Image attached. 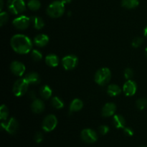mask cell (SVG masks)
<instances>
[{"mask_svg": "<svg viewBox=\"0 0 147 147\" xmlns=\"http://www.w3.org/2000/svg\"><path fill=\"white\" fill-rule=\"evenodd\" d=\"M60 1L63 3H64V4H68V3L71 2L72 0H60Z\"/></svg>", "mask_w": 147, "mask_h": 147, "instance_id": "d590c367", "label": "cell"}, {"mask_svg": "<svg viewBox=\"0 0 147 147\" xmlns=\"http://www.w3.org/2000/svg\"><path fill=\"white\" fill-rule=\"evenodd\" d=\"M1 126L9 134H14L17 132L19 127V123L14 118H10L9 120L1 122Z\"/></svg>", "mask_w": 147, "mask_h": 147, "instance_id": "52a82bcc", "label": "cell"}, {"mask_svg": "<svg viewBox=\"0 0 147 147\" xmlns=\"http://www.w3.org/2000/svg\"><path fill=\"white\" fill-rule=\"evenodd\" d=\"M0 1H1V9H1V11H2L3 5H4V4H3V0H0Z\"/></svg>", "mask_w": 147, "mask_h": 147, "instance_id": "74e56055", "label": "cell"}, {"mask_svg": "<svg viewBox=\"0 0 147 147\" xmlns=\"http://www.w3.org/2000/svg\"><path fill=\"white\" fill-rule=\"evenodd\" d=\"M52 106L56 109H63V106H64V103L62 100V99H60V98L57 97V96H55L52 98Z\"/></svg>", "mask_w": 147, "mask_h": 147, "instance_id": "cb8c5ba5", "label": "cell"}, {"mask_svg": "<svg viewBox=\"0 0 147 147\" xmlns=\"http://www.w3.org/2000/svg\"><path fill=\"white\" fill-rule=\"evenodd\" d=\"M144 36L147 38V26L146 27H145L144 31Z\"/></svg>", "mask_w": 147, "mask_h": 147, "instance_id": "8d00e7d4", "label": "cell"}, {"mask_svg": "<svg viewBox=\"0 0 147 147\" xmlns=\"http://www.w3.org/2000/svg\"><path fill=\"white\" fill-rule=\"evenodd\" d=\"M7 9L13 14H19L26 9V4L24 0H8Z\"/></svg>", "mask_w": 147, "mask_h": 147, "instance_id": "277c9868", "label": "cell"}, {"mask_svg": "<svg viewBox=\"0 0 147 147\" xmlns=\"http://www.w3.org/2000/svg\"><path fill=\"white\" fill-rule=\"evenodd\" d=\"M24 79L27 80L29 84L37 85L40 83V76L37 73H34V72H31V73L26 75Z\"/></svg>", "mask_w": 147, "mask_h": 147, "instance_id": "2e32d148", "label": "cell"}, {"mask_svg": "<svg viewBox=\"0 0 147 147\" xmlns=\"http://www.w3.org/2000/svg\"><path fill=\"white\" fill-rule=\"evenodd\" d=\"M83 107V103L81 100L78 98L74 99L70 103V112H77L81 110Z\"/></svg>", "mask_w": 147, "mask_h": 147, "instance_id": "ffe728a7", "label": "cell"}, {"mask_svg": "<svg viewBox=\"0 0 147 147\" xmlns=\"http://www.w3.org/2000/svg\"><path fill=\"white\" fill-rule=\"evenodd\" d=\"M122 6L126 9H134L139 4V0H122Z\"/></svg>", "mask_w": 147, "mask_h": 147, "instance_id": "603a6c76", "label": "cell"}, {"mask_svg": "<svg viewBox=\"0 0 147 147\" xmlns=\"http://www.w3.org/2000/svg\"><path fill=\"white\" fill-rule=\"evenodd\" d=\"M9 116V110L6 105H1L0 108V119L1 121H7Z\"/></svg>", "mask_w": 147, "mask_h": 147, "instance_id": "484cf974", "label": "cell"}, {"mask_svg": "<svg viewBox=\"0 0 147 147\" xmlns=\"http://www.w3.org/2000/svg\"><path fill=\"white\" fill-rule=\"evenodd\" d=\"M57 125V119L55 115H48L43 120L42 128L46 132H50L54 130Z\"/></svg>", "mask_w": 147, "mask_h": 147, "instance_id": "8992f818", "label": "cell"}, {"mask_svg": "<svg viewBox=\"0 0 147 147\" xmlns=\"http://www.w3.org/2000/svg\"><path fill=\"white\" fill-rule=\"evenodd\" d=\"M30 22L36 30H41L45 26L44 20L37 16H32L30 17Z\"/></svg>", "mask_w": 147, "mask_h": 147, "instance_id": "e0dca14e", "label": "cell"}, {"mask_svg": "<svg viewBox=\"0 0 147 147\" xmlns=\"http://www.w3.org/2000/svg\"><path fill=\"white\" fill-rule=\"evenodd\" d=\"M40 93L42 98L47 100V99H49L52 96L53 91H52V89L50 88V86H44L40 88Z\"/></svg>", "mask_w": 147, "mask_h": 147, "instance_id": "7402d4cb", "label": "cell"}, {"mask_svg": "<svg viewBox=\"0 0 147 147\" xmlns=\"http://www.w3.org/2000/svg\"><path fill=\"white\" fill-rule=\"evenodd\" d=\"M10 70L11 73L17 76H22L25 72V66L23 63L19 61H14L10 65Z\"/></svg>", "mask_w": 147, "mask_h": 147, "instance_id": "7c38bea8", "label": "cell"}, {"mask_svg": "<svg viewBox=\"0 0 147 147\" xmlns=\"http://www.w3.org/2000/svg\"><path fill=\"white\" fill-rule=\"evenodd\" d=\"M30 18L24 15H21L14 19L12 22L14 27L17 30H24L29 27L30 24Z\"/></svg>", "mask_w": 147, "mask_h": 147, "instance_id": "30bf717a", "label": "cell"}, {"mask_svg": "<svg viewBox=\"0 0 147 147\" xmlns=\"http://www.w3.org/2000/svg\"><path fill=\"white\" fill-rule=\"evenodd\" d=\"M113 123L116 129H124L125 126H126L125 119L121 115H114L113 116Z\"/></svg>", "mask_w": 147, "mask_h": 147, "instance_id": "ac0fdd59", "label": "cell"}, {"mask_svg": "<svg viewBox=\"0 0 147 147\" xmlns=\"http://www.w3.org/2000/svg\"><path fill=\"white\" fill-rule=\"evenodd\" d=\"M11 48L18 54H27L32 49V42L27 36L24 34H15L10 41Z\"/></svg>", "mask_w": 147, "mask_h": 147, "instance_id": "6da1fadb", "label": "cell"}, {"mask_svg": "<svg viewBox=\"0 0 147 147\" xmlns=\"http://www.w3.org/2000/svg\"><path fill=\"white\" fill-rule=\"evenodd\" d=\"M121 92V89L118 85L111 84L108 86L107 93L111 96H117Z\"/></svg>", "mask_w": 147, "mask_h": 147, "instance_id": "44dd1931", "label": "cell"}, {"mask_svg": "<svg viewBox=\"0 0 147 147\" xmlns=\"http://www.w3.org/2000/svg\"><path fill=\"white\" fill-rule=\"evenodd\" d=\"M27 7L32 11H37L41 7V3L39 0H30L27 3Z\"/></svg>", "mask_w": 147, "mask_h": 147, "instance_id": "d4e9b609", "label": "cell"}, {"mask_svg": "<svg viewBox=\"0 0 147 147\" xmlns=\"http://www.w3.org/2000/svg\"><path fill=\"white\" fill-rule=\"evenodd\" d=\"M123 132L128 136H132L134 135V131L129 127H125L123 129Z\"/></svg>", "mask_w": 147, "mask_h": 147, "instance_id": "836d02e7", "label": "cell"}, {"mask_svg": "<svg viewBox=\"0 0 147 147\" xmlns=\"http://www.w3.org/2000/svg\"><path fill=\"white\" fill-rule=\"evenodd\" d=\"M116 111V106L113 103H108L102 109V116L104 117H110L113 116Z\"/></svg>", "mask_w": 147, "mask_h": 147, "instance_id": "4fadbf2b", "label": "cell"}, {"mask_svg": "<svg viewBox=\"0 0 147 147\" xmlns=\"http://www.w3.org/2000/svg\"><path fill=\"white\" fill-rule=\"evenodd\" d=\"M31 109L34 113H40L45 110V103L40 99H34L31 105Z\"/></svg>", "mask_w": 147, "mask_h": 147, "instance_id": "9a60e30c", "label": "cell"}, {"mask_svg": "<svg viewBox=\"0 0 147 147\" xmlns=\"http://www.w3.org/2000/svg\"><path fill=\"white\" fill-rule=\"evenodd\" d=\"M29 96H30V97L31 98L34 99V100L36 98V94L34 91H30V93H29Z\"/></svg>", "mask_w": 147, "mask_h": 147, "instance_id": "e575fe53", "label": "cell"}, {"mask_svg": "<svg viewBox=\"0 0 147 147\" xmlns=\"http://www.w3.org/2000/svg\"><path fill=\"white\" fill-rule=\"evenodd\" d=\"M136 106L139 110H144L147 106V100L146 98H139L136 100Z\"/></svg>", "mask_w": 147, "mask_h": 147, "instance_id": "4316f807", "label": "cell"}, {"mask_svg": "<svg viewBox=\"0 0 147 147\" xmlns=\"http://www.w3.org/2000/svg\"><path fill=\"white\" fill-rule=\"evenodd\" d=\"M65 12V4L61 1H55L48 6L47 14L52 18H58Z\"/></svg>", "mask_w": 147, "mask_h": 147, "instance_id": "7a4b0ae2", "label": "cell"}, {"mask_svg": "<svg viewBox=\"0 0 147 147\" xmlns=\"http://www.w3.org/2000/svg\"><path fill=\"white\" fill-rule=\"evenodd\" d=\"M9 20V15L6 11H1L0 14V25L2 27Z\"/></svg>", "mask_w": 147, "mask_h": 147, "instance_id": "f1b7e54d", "label": "cell"}, {"mask_svg": "<svg viewBox=\"0 0 147 147\" xmlns=\"http://www.w3.org/2000/svg\"><path fill=\"white\" fill-rule=\"evenodd\" d=\"M98 131L101 135H106L109 131V127L106 125H101L99 126Z\"/></svg>", "mask_w": 147, "mask_h": 147, "instance_id": "1f68e13d", "label": "cell"}, {"mask_svg": "<svg viewBox=\"0 0 147 147\" xmlns=\"http://www.w3.org/2000/svg\"><path fill=\"white\" fill-rule=\"evenodd\" d=\"M111 78V72L108 67L99 69L95 75V82L100 86H105Z\"/></svg>", "mask_w": 147, "mask_h": 147, "instance_id": "3957f363", "label": "cell"}, {"mask_svg": "<svg viewBox=\"0 0 147 147\" xmlns=\"http://www.w3.org/2000/svg\"><path fill=\"white\" fill-rule=\"evenodd\" d=\"M34 42L36 46L43 47L47 45L49 42V37L46 34H40L36 36L34 39Z\"/></svg>", "mask_w": 147, "mask_h": 147, "instance_id": "5bb4252c", "label": "cell"}, {"mask_svg": "<svg viewBox=\"0 0 147 147\" xmlns=\"http://www.w3.org/2000/svg\"><path fill=\"white\" fill-rule=\"evenodd\" d=\"M143 42H144L143 38H142V37H136V38H134L133 40V41H132L131 42V45L134 47L137 48V47H140Z\"/></svg>", "mask_w": 147, "mask_h": 147, "instance_id": "f546056e", "label": "cell"}, {"mask_svg": "<svg viewBox=\"0 0 147 147\" xmlns=\"http://www.w3.org/2000/svg\"><path fill=\"white\" fill-rule=\"evenodd\" d=\"M133 70L131 68L128 67V68L125 69L124 73H123V76H124V78L126 79V80H131L133 77Z\"/></svg>", "mask_w": 147, "mask_h": 147, "instance_id": "4dcf8cb0", "label": "cell"}, {"mask_svg": "<svg viewBox=\"0 0 147 147\" xmlns=\"http://www.w3.org/2000/svg\"><path fill=\"white\" fill-rule=\"evenodd\" d=\"M31 57L34 61L38 62L42 58V54L37 50H33L31 53Z\"/></svg>", "mask_w": 147, "mask_h": 147, "instance_id": "83f0119b", "label": "cell"}, {"mask_svg": "<svg viewBox=\"0 0 147 147\" xmlns=\"http://www.w3.org/2000/svg\"><path fill=\"white\" fill-rule=\"evenodd\" d=\"M34 139L36 143H41L43 140V134L41 132H37V133H36V134L34 135Z\"/></svg>", "mask_w": 147, "mask_h": 147, "instance_id": "d6a6232c", "label": "cell"}, {"mask_svg": "<svg viewBox=\"0 0 147 147\" xmlns=\"http://www.w3.org/2000/svg\"><path fill=\"white\" fill-rule=\"evenodd\" d=\"M29 85L30 84L27 83L24 78L17 80L13 86V93L14 96L17 97H21L24 96L28 90Z\"/></svg>", "mask_w": 147, "mask_h": 147, "instance_id": "5b68a950", "label": "cell"}, {"mask_svg": "<svg viewBox=\"0 0 147 147\" xmlns=\"http://www.w3.org/2000/svg\"><path fill=\"white\" fill-rule=\"evenodd\" d=\"M145 55H146V57H147V47L146 49H145Z\"/></svg>", "mask_w": 147, "mask_h": 147, "instance_id": "f35d334b", "label": "cell"}, {"mask_svg": "<svg viewBox=\"0 0 147 147\" xmlns=\"http://www.w3.org/2000/svg\"><path fill=\"white\" fill-rule=\"evenodd\" d=\"M82 140L87 144H93L97 141L98 135L94 130L90 129H85L80 134Z\"/></svg>", "mask_w": 147, "mask_h": 147, "instance_id": "9c48e42d", "label": "cell"}, {"mask_svg": "<svg viewBox=\"0 0 147 147\" xmlns=\"http://www.w3.org/2000/svg\"><path fill=\"white\" fill-rule=\"evenodd\" d=\"M141 147H147V146H141Z\"/></svg>", "mask_w": 147, "mask_h": 147, "instance_id": "ab89813d", "label": "cell"}, {"mask_svg": "<svg viewBox=\"0 0 147 147\" xmlns=\"http://www.w3.org/2000/svg\"><path fill=\"white\" fill-rule=\"evenodd\" d=\"M137 86L132 80H128L123 86V91L126 96H132L136 93Z\"/></svg>", "mask_w": 147, "mask_h": 147, "instance_id": "8fae6325", "label": "cell"}, {"mask_svg": "<svg viewBox=\"0 0 147 147\" xmlns=\"http://www.w3.org/2000/svg\"><path fill=\"white\" fill-rule=\"evenodd\" d=\"M45 63L50 67H57L59 64V58L56 55L50 54L46 56Z\"/></svg>", "mask_w": 147, "mask_h": 147, "instance_id": "d6986e66", "label": "cell"}, {"mask_svg": "<svg viewBox=\"0 0 147 147\" xmlns=\"http://www.w3.org/2000/svg\"><path fill=\"white\" fill-rule=\"evenodd\" d=\"M62 64L66 70H71L76 67L78 64V58L76 55H69L62 59Z\"/></svg>", "mask_w": 147, "mask_h": 147, "instance_id": "ba28073f", "label": "cell"}]
</instances>
